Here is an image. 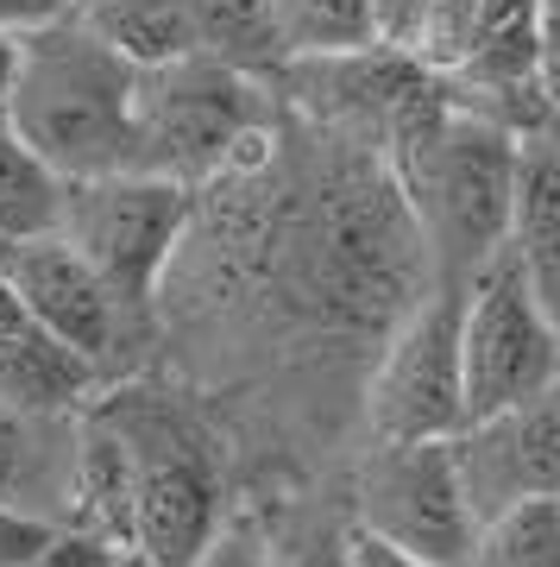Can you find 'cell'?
Listing matches in <instances>:
<instances>
[{"instance_id": "1", "label": "cell", "mask_w": 560, "mask_h": 567, "mask_svg": "<svg viewBox=\"0 0 560 567\" xmlns=\"http://www.w3.org/2000/svg\"><path fill=\"white\" fill-rule=\"evenodd\" d=\"M517 133L498 121H479L435 89L409 121L391 133L384 158L397 177L409 221L428 252L435 284H466L510 227V189H517Z\"/></svg>"}, {"instance_id": "2", "label": "cell", "mask_w": 560, "mask_h": 567, "mask_svg": "<svg viewBox=\"0 0 560 567\" xmlns=\"http://www.w3.org/2000/svg\"><path fill=\"white\" fill-rule=\"evenodd\" d=\"M133 82L139 63L121 58L70 7L32 32H13V76L0 107L63 183H82L107 171H139Z\"/></svg>"}, {"instance_id": "3", "label": "cell", "mask_w": 560, "mask_h": 567, "mask_svg": "<svg viewBox=\"0 0 560 567\" xmlns=\"http://www.w3.org/2000/svg\"><path fill=\"white\" fill-rule=\"evenodd\" d=\"M278 133V89L240 63H220L208 51L145 63L133 82V145L139 171L177 183H208L220 171L265 152Z\"/></svg>"}, {"instance_id": "4", "label": "cell", "mask_w": 560, "mask_h": 567, "mask_svg": "<svg viewBox=\"0 0 560 567\" xmlns=\"http://www.w3.org/2000/svg\"><path fill=\"white\" fill-rule=\"evenodd\" d=\"M196 189L158 171H107L63 183L58 234L114 284V297L139 316H158L164 271L177 259Z\"/></svg>"}, {"instance_id": "5", "label": "cell", "mask_w": 560, "mask_h": 567, "mask_svg": "<svg viewBox=\"0 0 560 567\" xmlns=\"http://www.w3.org/2000/svg\"><path fill=\"white\" fill-rule=\"evenodd\" d=\"M460 290L466 284H428L378 341L360 391L365 442H447L466 423Z\"/></svg>"}, {"instance_id": "6", "label": "cell", "mask_w": 560, "mask_h": 567, "mask_svg": "<svg viewBox=\"0 0 560 567\" xmlns=\"http://www.w3.org/2000/svg\"><path fill=\"white\" fill-rule=\"evenodd\" d=\"M133 442V529L126 567H189L208 548L227 505H220V461L196 429L170 410H107Z\"/></svg>"}, {"instance_id": "7", "label": "cell", "mask_w": 560, "mask_h": 567, "mask_svg": "<svg viewBox=\"0 0 560 567\" xmlns=\"http://www.w3.org/2000/svg\"><path fill=\"white\" fill-rule=\"evenodd\" d=\"M560 379V322L536 303L510 252L466 278L460 290V385H466V423L485 410L522 404Z\"/></svg>"}, {"instance_id": "8", "label": "cell", "mask_w": 560, "mask_h": 567, "mask_svg": "<svg viewBox=\"0 0 560 567\" xmlns=\"http://www.w3.org/2000/svg\"><path fill=\"white\" fill-rule=\"evenodd\" d=\"M0 278L13 284L32 316H39L63 347H76L82 360L107 379H126L139 365V347L152 341V316L126 309L114 284L63 240L58 227L25 234V240H0Z\"/></svg>"}, {"instance_id": "9", "label": "cell", "mask_w": 560, "mask_h": 567, "mask_svg": "<svg viewBox=\"0 0 560 567\" xmlns=\"http://www.w3.org/2000/svg\"><path fill=\"white\" fill-rule=\"evenodd\" d=\"M384 543L409 548L422 561L454 567L473 543V511H466L454 447L447 442H365L353 466V517Z\"/></svg>"}, {"instance_id": "10", "label": "cell", "mask_w": 560, "mask_h": 567, "mask_svg": "<svg viewBox=\"0 0 560 567\" xmlns=\"http://www.w3.org/2000/svg\"><path fill=\"white\" fill-rule=\"evenodd\" d=\"M447 447H454V473H460L473 524L529 498H560V379L522 404L460 423Z\"/></svg>"}, {"instance_id": "11", "label": "cell", "mask_w": 560, "mask_h": 567, "mask_svg": "<svg viewBox=\"0 0 560 567\" xmlns=\"http://www.w3.org/2000/svg\"><path fill=\"white\" fill-rule=\"evenodd\" d=\"M101 391V372L82 360L76 347H63L32 309L13 297V284L0 278V404L25 416H76Z\"/></svg>"}, {"instance_id": "12", "label": "cell", "mask_w": 560, "mask_h": 567, "mask_svg": "<svg viewBox=\"0 0 560 567\" xmlns=\"http://www.w3.org/2000/svg\"><path fill=\"white\" fill-rule=\"evenodd\" d=\"M504 252L517 259L536 303L560 322V133H529L517 145V189Z\"/></svg>"}, {"instance_id": "13", "label": "cell", "mask_w": 560, "mask_h": 567, "mask_svg": "<svg viewBox=\"0 0 560 567\" xmlns=\"http://www.w3.org/2000/svg\"><path fill=\"white\" fill-rule=\"evenodd\" d=\"M51 423H63V416H25V410L0 404V505L44 511V517L63 524V498H70V442H63V454H51Z\"/></svg>"}, {"instance_id": "14", "label": "cell", "mask_w": 560, "mask_h": 567, "mask_svg": "<svg viewBox=\"0 0 560 567\" xmlns=\"http://www.w3.org/2000/svg\"><path fill=\"white\" fill-rule=\"evenodd\" d=\"M473 25H479V0H372V39L416 58L435 76L466 58Z\"/></svg>"}, {"instance_id": "15", "label": "cell", "mask_w": 560, "mask_h": 567, "mask_svg": "<svg viewBox=\"0 0 560 567\" xmlns=\"http://www.w3.org/2000/svg\"><path fill=\"white\" fill-rule=\"evenodd\" d=\"M265 25L278 44V63L341 58L372 39V0H265Z\"/></svg>"}, {"instance_id": "16", "label": "cell", "mask_w": 560, "mask_h": 567, "mask_svg": "<svg viewBox=\"0 0 560 567\" xmlns=\"http://www.w3.org/2000/svg\"><path fill=\"white\" fill-rule=\"evenodd\" d=\"M76 13L95 25L121 58L139 63V70L145 63H164V58L196 51V32H189L183 0H76Z\"/></svg>"}, {"instance_id": "17", "label": "cell", "mask_w": 560, "mask_h": 567, "mask_svg": "<svg viewBox=\"0 0 560 567\" xmlns=\"http://www.w3.org/2000/svg\"><path fill=\"white\" fill-rule=\"evenodd\" d=\"M63 208V177L25 145V133L0 107V240H25L58 227Z\"/></svg>"}, {"instance_id": "18", "label": "cell", "mask_w": 560, "mask_h": 567, "mask_svg": "<svg viewBox=\"0 0 560 567\" xmlns=\"http://www.w3.org/2000/svg\"><path fill=\"white\" fill-rule=\"evenodd\" d=\"M454 567H560V498H529L479 517Z\"/></svg>"}, {"instance_id": "19", "label": "cell", "mask_w": 560, "mask_h": 567, "mask_svg": "<svg viewBox=\"0 0 560 567\" xmlns=\"http://www.w3.org/2000/svg\"><path fill=\"white\" fill-rule=\"evenodd\" d=\"M189 13V32H196V51L220 63H240L252 76H271L278 70V44H271V25H265V0H183Z\"/></svg>"}, {"instance_id": "20", "label": "cell", "mask_w": 560, "mask_h": 567, "mask_svg": "<svg viewBox=\"0 0 560 567\" xmlns=\"http://www.w3.org/2000/svg\"><path fill=\"white\" fill-rule=\"evenodd\" d=\"M271 567H346V524L271 529Z\"/></svg>"}, {"instance_id": "21", "label": "cell", "mask_w": 560, "mask_h": 567, "mask_svg": "<svg viewBox=\"0 0 560 567\" xmlns=\"http://www.w3.org/2000/svg\"><path fill=\"white\" fill-rule=\"evenodd\" d=\"M189 567H271V529L259 517H227Z\"/></svg>"}, {"instance_id": "22", "label": "cell", "mask_w": 560, "mask_h": 567, "mask_svg": "<svg viewBox=\"0 0 560 567\" xmlns=\"http://www.w3.org/2000/svg\"><path fill=\"white\" fill-rule=\"evenodd\" d=\"M529 20H536V89L548 126L560 133V0H529Z\"/></svg>"}, {"instance_id": "23", "label": "cell", "mask_w": 560, "mask_h": 567, "mask_svg": "<svg viewBox=\"0 0 560 567\" xmlns=\"http://www.w3.org/2000/svg\"><path fill=\"white\" fill-rule=\"evenodd\" d=\"M51 529H58V517H44V511L0 505V567H25L51 543Z\"/></svg>"}, {"instance_id": "24", "label": "cell", "mask_w": 560, "mask_h": 567, "mask_svg": "<svg viewBox=\"0 0 560 567\" xmlns=\"http://www.w3.org/2000/svg\"><path fill=\"white\" fill-rule=\"evenodd\" d=\"M25 567H121V555L101 543V536H89V529L58 524V529H51V543H44Z\"/></svg>"}, {"instance_id": "25", "label": "cell", "mask_w": 560, "mask_h": 567, "mask_svg": "<svg viewBox=\"0 0 560 567\" xmlns=\"http://www.w3.org/2000/svg\"><path fill=\"white\" fill-rule=\"evenodd\" d=\"M346 567H435V561H422L409 548L384 543V536H372L360 524H346Z\"/></svg>"}, {"instance_id": "26", "label": "cell", "mask_w": 560, "mask_h": 567, "mask_svg": "<svg viewBox=\"0 0 560 567\" xmlns=\"http://www.w3.org/2000/svg\"><path fill=\"white\" fill-rule=\"evenodd\" d=\"M76 0H0V32H32V25L70 13Z\"/></svg>"}, {"instance_id": "27", "label": "cell", "mask_w": 560, "mask_h": 567, "mask_svg": "<svg viewBox=\"0 0 560 567\" xmlns=\"http://www.w3.org/2000/svg\"><path fill=\"white\" fill-rule=\"evenodd\" d=\"M7 76H13V32H0V95H7Z\"/></svg>"}]
</instances>
